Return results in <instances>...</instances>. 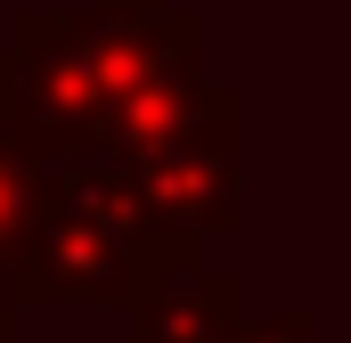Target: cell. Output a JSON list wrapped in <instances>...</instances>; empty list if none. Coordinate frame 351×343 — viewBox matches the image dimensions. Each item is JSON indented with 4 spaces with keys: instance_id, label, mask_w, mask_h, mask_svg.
<instances>
[{
    "instance_id": "cell-3",
    "label": "cell",
    "mask_w": 351,
    "mask_h": 343,
    "mask_svg": "<svg viewBox=\"0 0 351 343\" xmlns=\"http://www.w3.org/2000/svg\"><path fill=\"white\" fill-rule=\"evenodd\" d=\"M164 270L139 261L123 237L90 229L82 213H66L49 188H41V213L25 221V237L8 246V286H16V311H131Z\"/></svg>"
},
{
    "instance_id": "cell-8",
    "label": "cell",
    "mask_w": 351,
    "mask_h": 343,
    "mask_svg": "<svg viewBox=\"0 0 351 343\" xmlns=\"http://www.w3.org/2000/svg\"><path fill=\"white\" fill-rule=\"evenodd\" d=\"M0 343H8V335H0Z\"/></svg>"
},
{
    "instance_id": "cell-2",
    "label": "cell",
    "mask_w": 351,
    "mask_h": 343,
    "mask_svg": "<svg viewBox=\"0 0 351 343\" xmlns=\"http://www.w3.org/2000/svg\"><path fill=\"white\" fill-rule=\"evenodd\" d=\"M131 188H139V204L156 213V229L180 237V246H196L204 254V237H229L245 213H237V196H245V164H237V90L221 82L204 98V115H188L172 139H156L147 156H131Z\"/></svg>"
},
{
    "instance_id": "cell-4",
    "label": "cell",
    "mask_w": 351,
    "mask_h": 343,
    "mask_svg": "<svg viewBox=\"0 0 351 343\" xmlns=\"http://www.w3.org/2000/svg\"><path fill=\"white\" fill-rule=\"evenodd\" d=\"M123 319H131V343H237L245 294L229 270H180V278H156Z\"/></svg>"
},
{
    "instance_id": "cell-6",
    "label": "cell",
    "mask_w": 351,
    "mask_h": 343,
    "mask_svg": "<svg viewBox=\"0 0 351 343\" xmlns=\"http://www.w3.org/2000/svg\"><path fill=\"white\" fill-rule=\"evenodd\" d=\"M237 343H319V319L294 303V311H269V319H245Z\"/></svg>"
},
{
    "instance_id": "cell-1",
    "label": "cell",
    "mask_w": 351,
    "mask_h": 343,
    "mask_svg": "<svg viewBox=\"0 0 351 343\" xmlns=\"http://www.w3.org/2000/svg\"><path fill=\"white\" fill-rule=\"evenodd\" d=\"M98 90H90L82 58L66 41V8H33L16 16V33L0 41V139L25 164L58 172L98 156Z\"/></svg>"
},
{
    "instance_id": "cell-5",
    "label": "cell",
    "mask_w": 351,
    "mask_h": 343,
    "mask_svg": "<svg viewBox=\"0 0 351 343\" xmlns=\"http://www.w3.org/2000/svg\"><path fill=\"white\" fill-rule=\"evenodd\" d=\"M33 213H41V164H25V156L0 139V254L25 237Z\"/></svg>"
},
{
    "instance_id": "cell-7",
    "label": "cell",
    "mask_w": 351,
    "mask_h": 343,
    "mask_svg": "<svg viewBox=\"0 0 351 343\" xmlns=\"http://www.w3.org/2000/svg\"><path fill=\"white\" fill-rule=\"evenodd\" d=\"M16 327V286H8V254H0V335Z\"/></svg>"
}]
</instances>
